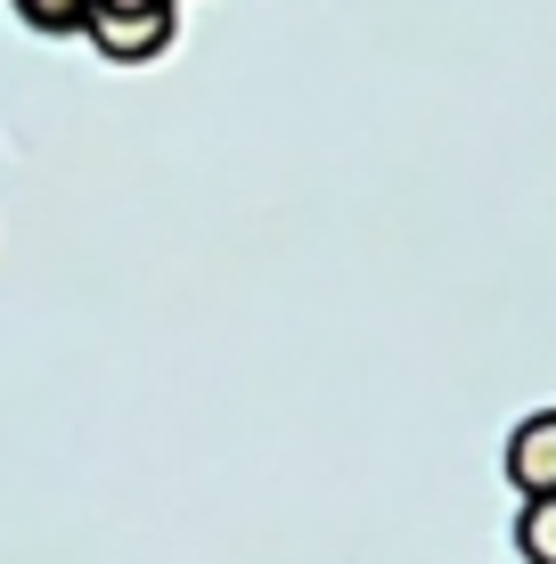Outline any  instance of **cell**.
Listing matches in <instances>:
<instances>
[{
  "label": "cell",
  "instance_id": "cell-4",
  "mask_svg": "<svg viewBox=\"0 0 556 564\" xmlns=\"http://www.w3.org/2000/svg\"><path fill=\"white\" fill-rule=\"evenodd\" d=\"M17 17H25L33 33H83L90 0H17Z\"/></svg>",
  "mask_w": 556,
  "mask_h": 564
},
{
  "label": "cell",
  "instance_id": "cell-2",
  "mask_svg": "<svg viewBox=\"0 0 556 564\" xmlns=\"http://www.w3.org/2000/svg\"><path fill=\"white\" fill-rule=\"evenodd\" d=\"M500 466H508V482L524 499H556V410H532L524 425H515Z\"/></svg>",
  "mask_w": 556,
  "mask_h": 564
},
{
  "label": "cell",
  "instance_id": "cell-1",
  "mask_svg": "<svg viewBox=\"0 0 556 564\" xmlns=\"http://www.w3.org/2000/svg\"><path fill=\"white\" fill-rule=\"evenodd\" d=\"M83 33L115 66H148V57H164L172 33H181V0H90Z\"/></svg>",
  "mask_w": 556,
  "mask_h": 564
},
{
  "label": "cell",
  "instance_id": "cell-3",
  "mask_svg": "<svg viewBox=\"0 0 556 564\" xmlns=\"http://www.w3.org/2000/svg\"><path fill=\"white\" fill-rule=\"evenodd\" d=\"M515 556L556 564V499H524V516H515Z\"/></svg>",
  "mask_w": 556,
  "mask_h": 564
}]
</instances>
